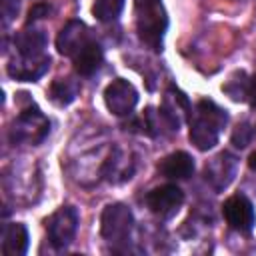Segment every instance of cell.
<instances>
[{
  "mask_svg": "<svg viewBox=\"0 0 256 256\" xmlns=\"http://www.w3.org/2000/svg\"><path fill=\"white\" fill-rule=\"evenodd\" d=\"M184 204V192L176 184H162L146 194V206L160 218L174 216Z\"/></svg>",
  "mask_w": 256,
  "mask_h": 256,
  "instance_id": "obj_7",
  "label": "cell"
},
{
  "mask_svg": "<svg viewBox=\"0 0 256 256\" xmlns=\"http://www.w3.org/2000/svg\"><path fill=\"white\" fill-rule=\"evenodd\" d=\"M52 14V6L46 4V2H38L34 4L30 10H28V24L34 22V20H40V18H46Z\"/></svg>",
  "mask_w": 256,
  "mask_h": 256,
  "instance_id": "obj_22",
  "label": "cell"
},
{
  "mask_svg": "<svg viewBox=\"0 0 256 256\" xmlns=\"http://www.w3.org/2000/svg\"><path fill=\"white\" fill-rule=\"evenodd\" d=\"M154 4H160V0H134V8L136 10L148 8V6H154Z\"/></svg>",
  "mask_w": 256,
  "mask_h": 256,
  "instance_id": "obj_24",
  "label": "cell"
},
{
  "mask_svg": "<svg viewBox=\"0 0 256 256\" xmlns=\"http://www.w3.org/2000/svg\"><path fill=\"white\" fill-rule=\"evenodd\" d=\"M50 128L48 118L40 112V108L30 106L22 110L10 128V140L14 144H38L46 138Z\"/></svg>",
  "mask_w": 256,
  "mask_h": 256,
  "instance_id": "obj_3",
  "label": "cell"
},
{
  "mask_svg": "<svg viewBox=\"0 0 256 256\" xmlns=\"http://www.w3.org/2000/svg\"><path fill=\"white\" fill-rule=\"evenodd\" d=\"M90 32H88V26L80 20H70L66 22V26L58 32V38H56V48L60 54L64 56H74L88 40H90Z\"/></svg>",
  "mask_w": 256,
  "mask_h": 256,
  "instance_id": "obj_11",
  "label": "cell"
},
{
  "mask_svg": "<svg viewBox=\"0 0 256 256\" xmlns=\"http://www.w3.org/2000/svg\"><path fill=\"white\" fill-rule=\"evenodd\" d=\"M158 172L170 180H186L194 174V158L184 150H176L158 162Z\"/></svg>",
  "mask_w": 256,
  "mask_h": 256,
  "instance_id": "obj_13",
  "label": "cell"
},
{
  "mask_svg": "<svg viewBox=\"0 0 256 256\" xmlns=\"http://www.w3.org/2000/svg\"><path fill=\"white\" fill-rule=\"evenodd\" d=\"M72 60H74V70H76L80 76H92V74L100 68V64H102V60H104L102 46H100L94 38H90V40L72 56Z\"/></svg>",
  "mask_w": 256,
  "mask_h": 256,
  "instance_id": "obj_14",
  "label": "cell"
},
{
  "mask_svg": "<svg viewBox=\"0 0 256 256\" xmlns=\"http://www.w3.org/2000/svg\"><path fill=\"white\" fill-rule=\"evenodd\" d=\"M248 80H250V78H246V74H244L242 70H240V72H234V74L228 78V82L222 86V90H224L232 100H236V102L246 100Z\"/></svg>",
  "mask_w": 256,
  "mask_h": 256,
  "instance_id": "obj_19",
  "label": "cell"
},
{
  "mask_svg": "<svg viewBox=\"0 0 256 256\" xmlns=\"http://www.w3.org/2000/svg\"><path fill=\"white\" fill-rule=\"evenodd\" d=\"M124 8V0H96L92 6V14L100 22H112L120 16Z\"/></svg>",
  "mask_w": 256,
  "mask_h": 256,
  "instance_id": "obj_18",
  "label": "cell"
},
{
  "mask_svg": "<svg viewBox=\"0 0 256 256\" xmlns=\"http://www.w3.org/2000/svg\"><path fill=\"white\" fill-rule=\"evenodd\" d=\"M28 250V230L20 222L4 226L2 232V252L6 256H24Z\"/></svg>",
  "mask_w": 256,
  "mask_h": 256,
  "instance_id": "obj_15",
  "label": "cell"
},
{
  "mask_svg": "<svg viewBox=\"0 0 256 256\" xmlns=\"http://www.w3.org/2000/svg\"><path fill=\"white\" fill-rule=\"evenodd\" d=\"M50 68V56H20L18 60H12L8 64V74L14 80L22 82H36L46 74Z\"/></svg>",
  "mask_w": 256,
  "mask_h": 256,
  "instance_id": "obj_10",
  "label": "cell"
},
{
  "mask_svg": "<svg viewBox=\"0 0 256 256\" xmlns=\"http://www.w3.org/2000/svg\"><path fill=\"white\" fill-rule=\"evenodd\" d=\"M248 166H250L252 170H256V152L250 154V158H248Z\"/></svg>",
  "mask_w": 256,
  "mask_h": 256,
  "instance_id": "obj_25",
  "label": "cell"
},
{
  "mask_svg": "<svg viewBox=\"0 0 256 256\" xmlns=\"http://www.w3.org/2000/svg\"><path fill=\"white\" fill-rule=\"evenodd\" d=\"M48 44V38L38 28H26L20 30L14 36V46L20 56H44V48Z\"/></svg>",
  "mask_w": 256,
  "mask_h": 256,
  "instance_id": "obj_16",
  "label": "cell"
},
{
  "mask_svg": "<svg viewBox=\"0 0 256 256\" xmlns=\"http://www.w3.org/2000/svg\"><path fill=\"white\" fill-rule=\"evenodd\" d=\"M46 230L48 238L56 248H66L78 230V212L72 206H62L58 208L48 220H46Z\"/></svg>",
  "mask_w": 256,
  "mask_h": 256,
  "instance_id": "obj_5",
  "label": "cell"
},
{
  "mask_svg": "<svg viewBox=\"0 0 256 256\" xmlns=\"http://www.w3.org/2000/svg\"><path fill=\"white\" fill-rule=\"evenodd\" d=\"M104 102L106 108L116 116H128L132 114L134 106L138 104V90L124 78L112 80L104 90Z\"/></svg>",
  "mask_w": 256,
  "mask_h": 256,
  "instance_id": "obj_6",
  "label": "cell"
},
{
  "mask_svg": "<svg viewBox=\"0 0 256 256\" xmlns=\"http://www.w3.org/2000/svg\"><path fill=\"white\" fill-rule=\"evenodd\" d=\"M78 92H80L78 80L66 76V78H58V80H54V82L50 84L48 96H50V100H52L54 104H58V106H68V104H72V102L76 100Z\"/></svg>",
  "mask_w": 256,
  "mask_h": 256,
  "instance_id": "obj_17",
  "label": "cell"
},
{
  "mask_svg": "<svg viewBox=\"0 0 256 256\" xmlns=\"http://www.w3.org/2000/svg\"><path fill=\"white\" fill-rule=\"evenodd\" d=\"M160 118L164 122V126L172 132H178L180 130V124L186 116H192V106H190V100L186 98L184 92L176 90V88H170L164 96V102L160 106Z\"/></svg>",
  "mask_w": 256,
  "mask_h": 256,
  "instance_id": "obj_9",
  "label": "cell"
},
{
  "mask_svg": "<svg viewBox=\"0 0 256 256\" xmlns=\"http://www.w3.org/2000/svg\"><path fill=\"white\" fill-rule=\"evenodd\" d=\"M20 10V0H2V20L4 26H8Z\"/></svg>",
  "mask_w": 256,
  "mask_h": 256,
  "instance_id": "obj_21",
  "label": "cell"
},
{
  "mask_svg": "<svg viewBox=\"0 0 256 256\" xmlns=\"http://www.w3.org/2000/svg\"><path fill=\"white\" fill-rule=\"evenodd\" d=\"M228 114L212 100H200L190 116V142L198 150H210L216 146L220 130L226 126Z\"/></svg>",
  "mask_w": 256,
  "mask_h": 256,
  "instance_id": "obj_1",
  "label": "cell"
},
{
  "mask_svg": "<svg viewBox=\"0 0 256 256\" xmlns=\"http://www.w3.org/2000/svg\"><path fill=\"white\" fill-rule=\"evenodd\" d=\"M252 128L244 122V124H238L236 128H234V132H232V144L236 146V148H246L248 144H250V140H252Z\"/></svg>",
  "mask_w": 256,
  "mask_h": 256,
  "instance_id": "obj_20",
  "label": "cell"
},
{
  "mask_svg": "<svg viewBox=\"0 0 256 256\" xmlns=\"http://www.w3.org/2000/svg\"><path fill=\"white\" fill-rule=\"evenodd\" d=\"M168 28V16L162 8V4H154L148 8L136 10V32L142 44H146L150 50L160 52L162 40Z\"/></svg>",
  "mask_w": 256,
  "mask_h": 256,
  "instance_id": "obj_2",
  "label": "cell"
},
{
  "mask_svg": "<svg viewBox=\"0 0 256 256\" xmlns=\"http://www.w3.org/2000/svg\"><path fill=\"white\" fill-rule=\"evenodd\" d=\"M234 174H236V158L228 152H220L216 158H212L206 164V170H204L206 180L216 190H224L232 182Z\"/></svg>",
  "mask_w": 256,
  "mask_h": 256,
  "instance_id": "obj_12",
  "label": "cell"
},
{
  "mask_svg": "<svg viewBox=\"0 0 256 256\" xmlns=\"http://www.w3.org/2000/svg\"><path fill=\"white\" fill-rule=\"evenodd\" d=\"M132 226H134V216L126 204L114 202L102 210L100 232L108 242H124L130 236Z\"/></svg>",
  "mask_w": 256,
  "mask_h": 256,
  "instance_id": "obj_4",
  "label": "cell"
},
{
  "mask_svg": "<svg viewBox=\"0 0 256 256\" xmlns=\"http://www.w3.org/2000/svg\"><path fill=\"white\" fill-rule=\"evenodd\" d=\"M246 100L250 102L252 108H256V74L248 80V90H246Z\"/></svg>",
  "mask_w": 256,
  "mask_h": 256,
  "instance_id": "obj_23",
  "label": "cell"
},
{
  "mask_svg": "<svg viewBox=\"0 0 256 256\" xmlns=\"http://www.w3.org/2000/svg\"><path fill=\"white\" fill-rule=\"evenodd\" d=\"M222 214H224L226 224L230 228L238 230V232H250L252 226H254V222H256L254 206L248 200V196H244V194L230 196L224 202V206H222Z\"/></svg>",
  "mask_w": 256,
  "mask_h": 256,
  "instance_id": "obj_8",
  "label": "cell"
}]
</instances>
